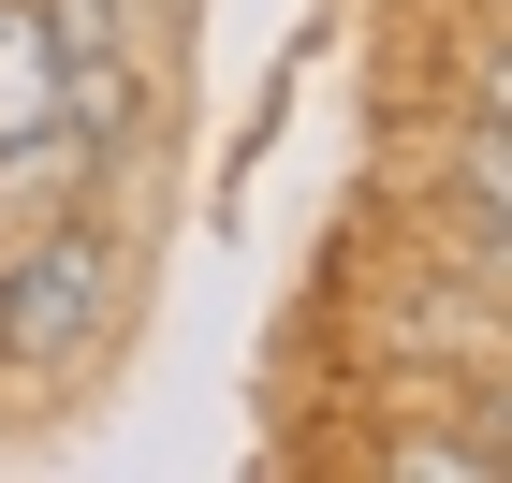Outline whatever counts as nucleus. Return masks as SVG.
I'll return each instance as SVG.
<instances>
[{"instance_id":"1","label":"nucleus","mask_w":512,"mask_h":483,"mask_svg":"<svg viewBox=\"0 0 512 483\" xmlns=\"http://www.w3.org/2000/svg\"><path fill=\"white\" fill-rule=\"evenodd\" d=\"M103 308H118V249L88 235H44L0 264V381H44V366H74L88 337H103Z\"/></svg>"},{"instance_id":"2","label":"nucleus","mask_w":512,"mask_h":483,"mask_svg":"<svg viewBox=\"0 0 512 483\" xmlns=\"http://www.w3.org/2000/svg\"><path fill=\"white\" fill-rule=\"evenodd\" d=\"M59 118V15L44 0H0V147Z\"/></svg>"}]
</instances>
